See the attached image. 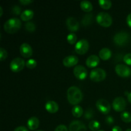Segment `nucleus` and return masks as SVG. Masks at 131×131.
I'll return each instance as SVG.
<instances>
[{
	"mask_svg": "<svg viewBox=\"0 0 131 131\" xmlns=\"http://www.w3.org/2000/svg\"><path fill=\"white\" fill-rule=\"evenodd\" d=\"M7 56L8 53L6 50L4 48H3V47H1L0 49V60L1 61H3L4 60H5L7 58Z\"/></svg>",
	"mask_w": 131,
	"mask_h": 131,
	"instance_id": "obj_32",
	"label": "nucleus"
},
{
	"mask_svg": "<svg viewBox=\"0 0 131 131\" xmlns=\"http://www.w3.org/2000/svg\"><path fill=\"white\" fill-rule=\"evenodd\" d=\"M125 131H131V129H127Z\"/></svg>",
	"mask_w": 131,
	"mask_h": 131,
	"instance_id": "obj_43",
	"label": "nucleus"
},
{
	"mask_svg": "<svg viewBox=\"0 0 131 131\" xmlns=\"http://www.w3.org/2000/svg\"><path fill=\"white\" fill-rule=\"evenodd\" d=\"M25 29H26L27 31L33 33V32H34L35 31L36 26L33 22L29 21L25 24Z\"/></svg>",
	"mask_w": 131,
	"mask_h": 131,
	"instance_id": "obj_28",
	"label": "nucleus"
},
{
	"mask_svg": "<svg viewBox=\"0 0 131 131\" xmlns=\"http://www.w3.org/2000/svg\"><path fill=\"white\" fill-rule=\"evenodd\" d=\"M88 127L92 131H98L101 128V124L97 120H92L88 124Z\"/></svg>",
	"mask_w": 131,
	"mask_h": 131,
	"instance_id": "obj_24",
	"label": "nucleus"
},
{
	"mask_svg": "<svg viewBox=\"0 0 131 131\" xmlns=\"http://www.w3.org/2000/svg\"><path fill=\"white\" fill-rule=\"evenodd\" d=\"M96 20L99 25L105 28L111 26L113 23V18L110 14L103 12L97 14L96 17Z\"/></svg>",
	"mask_w": 131,
	"mask_h": 131,
	"instance_id": "obj_3",
	"label": "nucleus"
},
{
	"mask_svg": "<svg viewBox=\"0 0 131 131\" xmlns=\"http://www.w3.org/2000/svg\"><path fill=\"white\" fill-rule=\"evenodd\" d=\"M127 24L131 28V13L129 14L127 17Z\"/></svg>",
	"mask_w": 131,
	"mask_h": 131,
	"instance_id": "obj_38",
	"label": "nucleus"
},
{
	"mask_svg": "<svg viewBox=\"0 0 131 131\" xmlns=\"http://www.w3.org/2000/svg\"><path fill=\"white\" fill-rule=\"evenodd\" d=\"M99 55L100 58L102 59V60H107L111 58V56H112V52L110 49L104 47V48L101 49Z\"/></svg>",
	"mask_w": 131,
	"mask_h": 131,
	"instance_id": "obj_18",
	"label": "nucleus"
},
{
	"mask_svg": "<svg viewBox=\"0 0 131 131\" xmlns=\"http://www.w3.org/2000/svg\"><path fill=\"white\" fill-rule=\"evenodd\" d=\"M33 15H34V12L33 10L30 9H27L22 12L20 15V19L23 21H29L33 17Z\"/></svg>",
	"mask_w": 131,
	"mask_h": 131,
	"instance_id": "obj_19",
	"label": "nucleus"
},
{
	"mask_svg": "<svg viewBox=\"0 0 131 131\" xmlns=\"http://www.w3.org/2000/svg\"><path fill=\"white\" fill-rule=\"evenodd\" d=\"M84 125V124L79 120H74L69 125V131H79Z\"/></svg>",
	"mask_w": 131,
	"mask_h": 131,
	"instance_id": "obj_20",
	"label": "nucleus"
},
{
	"mask_svg": "<svg viewBox=\"0 0 131 131\" xmlns=\"http://www.w3.org/2000/svg\"><path fill=\"white\" fill-rule=\"evenodd\" d=\"M122 120L125 123L131 122V114L128 111H123L120 115Z\"/></svg>",
	"mask_w": 131,
	"mask_h": 131,
	"instance_id": "obj_26",
	"label": "nucleus"
},
{
	"mask_svg": "<svg viewBox=\"0 0 131 131\" xmlns=\"http://www.w3.org/2000/svg\"><path fill=\"white\" fill-rule=\"evenodd\" d=\"M115 72L118 75L122 78H129L131 75V69L128 66L118 64L115 67Z\"/></svg>",
	"mask_w": 131,
	"mask_h": 131,
	"instance_id": "obj_10",
	"label": "nucleus"
},
{
	"mask_svg": "<svg viewBox=\"0 0 131 131\" xmlns=\"http://www.w3.org/2000/svg\"><path fill=\"white\" fill-rule=\"evenodd\" d=\"M93 116H94V111L92 109H87L85 111V112H84V116L86 120H90L91 118L93 117Z\"/></svg>",
	"mask_w": 131,
	"mask_h": 131,
	"instance_id": "obj_30",
	"label": "nucleus"
},
{
	"mask_svg": "<svg viewBox=\"0 0 131 131\" xmlns=\"http://www.w3.org/2000/svg\"><path fill=\"white\" fill-rule=\"evenodd\" d=\"M98 131H104V130H98Z\"/></svg>",
	"mask_w": 131,
	"mask_h": 131,
	"instance_id": "obj_44",
	"label": "nucleus"
},
{
	"mask_svg": "<svg viewBox=\"0 0 131 131\" xmlns=\"http://www.w3.org/2000/svg\"><path fill=\"white\" fill-rule=\"evenodd\" d=\"M12 12L14 14L17 15H21V8L20 6H17V5H14L12 8Z\"/></svg>",
	"mask_w": 131,
	"mask_h": 131,
	"instance_id": "obj_31",
	"label": "nucleus"
},
{
	"mask_svg": "<svg viewBox=\"0 0 131 131\" xmlns=\"http://www.w3.org/2000/svg\"><path fill=\"white\" fill-rule=\"evenodd\" d=\"M54 131H68V129L65 125H60L55 129Z\"/></svg>",
	"mask_w": 131,
	"mask_h": 131,
	"instance_id": "obj_35",
	"label": "nucleus"
},
{
	"mask_svg": "<svg viewBox=\"0 0 131 131\" xmlns=\"http://www.w3.org/2000/svg\"><path fill=\"white\" fill-rule=\"evenodd\" d=\"M100 58L97 55H91L86 61V65L89 68H95L99 64Z\"/></svg>",
	"mask_w": 131,
	"mask_h": 131,
	"instance_id": "obj_15",
	"label": "nucleus"
},
{
	"mask_svg": "<svg viewBox=\"0 0 131 131\" xmlns=\"http://www.w3.org/2000/svg\"><path fill=\"white\" fill-rule=\"evenodd\" d=\"M105 122H106V124H108V125H111V124H114L115 120H114V118L113 116H107V117L106 118V119H105Z\"/></svg>",
	"mask_w": 131,
	"mask_h": 131,
	"instance_id": "obj_34",
	"label": "nucleus"
},
{
	"mask_svg": "<svg viewBox=\"0 0 131 131\" xmlns=\"http://www.w3.org/2000/svg\"><path fill=\"white\" fill-rule=\"evenodd\" d=\"M39 124L40 122L38 118L36 117V116H32V117L29 118V120H28L27 125H28V127L30 130H34L38 127Z\"/></svg>",
	"mask_w": 131,
	"mask_h": 131,
	"instance_id": "obj_17",
	"label": "nucleus"
},
{
	"mask_svg": "<svg viewBox=\"0 0 131 131\" xmlns=\"http://www.w3.org/2000/svg\"><path fill=\"white\" fill-rule=\"evenodd\" d=\"M92 22H93V14H88L84 15L81 20L82 24L84 26H88L92 24Z\"/></svg>",
	"mask_w": 131,
	"mask_h": 131,
	"instance_id": "obj_22",
	"label": "nucleus"
},
{
	"mask_svg": "<svg viewBox=\"0 0 131 131\" xmlns=\"http://www.w3.org/2000/svg\"><path fill=\"white\" fill-rule=\"evenodd\" d=\"M96 107L100 112L102 113V114H104V115L108 114L111 109L110 102L106 100L102 99H99L96 102Z\"/></svg>",
	"mask_w": 131,
	"mask_h": 131,
	"instance_id": "obj_8",
	"label": "nucleus"
},
{
	"mask_svg": "<svg viewBox=\"0 0 131 131\" xmlns=\"http://www.w3.org/2000/svg\"><path fill=\"white\" fill-rule=\"evenodd\" d=\"M79 131H87V129H86V127L85 125H83V126L80 129H79Z\"/></svg>",
	"mask_w": 131,
	"mask_h": 131,
	"instance_id": "obj_40",
	"label": "nucleus"
},
{
	"mask_svg": "<svg viewBox=\"0 0 131 131\" xmlns=\"http://www.w3.org/2000/svg\"><path fill=\"white\" fill-rule=\"evenodd\" d=\"M113 40L115 44L119 46H124L126 45L130 40V36L129 33L125 31H120L116 33L113 37Z\"/></svg>",
	"mask_w": 131,
	"mask_h": 131,
	"instance_id": "obj_4",
	"label": "nucleus"
},
{
	"mask_svg": "<svg viewBox=\"0 0 131 131\" xmlns=\"http://www.w3.org/2000/svg\"><path fill=\"white\" fill-rule=\"evenodd\" d=\"M99 4L101 8L105 10L110 9L112 6V2L110 0H99Z\"/></svg>",
	"mask_w": 131,
	"mask_h": 131,
	"instance_id": "obj_25",
	"label": "nucleus"
},
{
	"mask_svg": "<svg viewBox=\"0 0 131 131\" xmlns=\"http://www.w3.org/2000/svg\"><path fill=\"white\" fill-rule=\"evenodd\" d=\"M26 63L23 59L20 58H15L10 64V70L13 72H19L24 68Z\"/></svg>",
	"mask_w": 131,
	"mask_h": 131,
	"instance_id": "obj_6",
	"label": "nucleus"
},
{
	"mask_svg": "<svg viewBox=\"0 0 131 131\" xmlns=\"http://www.w3.org/2000/svg\"><path fill=\"white\" fill-rule=\"evenodd\" d=\"M0 11H1V14H0V16H2L3 15V8L1 6H0Z\"/></svg>",
	"mask_w": 131,
	"mask_h": 131,
	"instance_id": "obj_42",
	"label": "nucleus"
},
{
	"mask_svg": "<svg viewBox=\"0 0 131 131\" xmlns=\"http://www.w3.org/2000/svg\"><path fill=\"white\" fill-rule=\"evenodd\" d=\"M45 107L46 110L48 111L50 113H56L58 112L59 110V106L55 101H49L46 102V105H45Z\"/></svg>",
	"mask_w": 131,
	"mask_h": 131,
	"instance_id": "obj_16",
	"label": "nucleus"
},
{
	"mask_svg": "<svg viewBox=\"0 0 131 131\" xmlns=\"http://www.w3.org/2000/svg\"><path fill=\"white\" fill-rule=\"evenodd\" d=\"M37 61L34 59H29V60L26 61V67L28 69H35V68L37 67Z\"/></svg>",
	"mask_w": 131,
	"mask_h": 131,
	"instance_id": "obj_29",
	"label": "nucleus"
},
{
	"mask_svg": "<svg viewBox=\"0 0 131 131\" xmlns=\"http://www.w3.org/2000/svg\"><path fill=\"white\" fill-rule=\"evenodd\" d=\"M21 21L19 19L16 17L10 18L8 19L4 24V30L8 33H16L21 27Z\"/></svg>",
	"mask_w": 131,
	"mask_h": 131,
	"instance_id": "obj_2",
	"label": "nucleus"
},
{
	"mask_svg": "<svg viewBox=\"0 0 131 131\" xmlns=\"http://www.w3.org/2000/svg\"><path fill=\"white\" fill-rule=\"evenodd\" d=\"M127 99L129 102L131 104V92H130V93H129L127 94Z\"/></svg>",
	"mask_w": 131,
	"mask_h": 131,
	"instance_id": "obj_41",
	"label": "nucleus"
},
{
	"mask_svg": "<svg viewBox=\"0 0 131 131\" xmlns=\"http://www.w3.org/2000/svg\"><path fill=\"white\" fill-rule=\"evenodd\" d=\"M80 6L82 10L86 12H90L93 10L92 4L89 1H86V0L82 1L80 3Z\"/></svg>",
	"mask_w": 131,
	"mask_h": 131,
	"instance_id": "obj_21",
	"label": "nucleus"
},
{
	"mask_svg": "<svg viewBox=\"0 0 131 131\" xmlns=\"http://www.w3.org/2000/svg\"><path fill=\"white\" fill-rule=\"evenodd\" d=\"M112 131H122V129L119 126H114L112 129Z\"/></svg>",
	"mask_w": 131,
	"mask_h": 131,
	"instance_id": "obj_39",
	"label": "nucleus"
},
{
	"mask_svg": "<svg viewBox=\"0 0 131 131\" xmlns=\"http://www.w3.org/2000/svg\"><path fill=\"white\" fill-rule=\"evenodd\" d=\"M72 114L74 116L77 118H79L83 115V110L80 106H74L72 109Z\"/></svg>",
	"mask_w": 131,
	"mask_h": 131,
	"instance_id": "obj_23",
	"label": "nucleus"
},
{
	"mask_svg": "<svg viewBox=\"0 0 131 131\" xmlns=\"http://www.w3.org/2000/svg\"><path fill=\"white\" fill-rule=\"evenodd\" d=\"M74 74L75 78L79 80H83L86 79L88 75L87 69L83 65H77L74 69Z\"/></svg>",
	"mask_w": 131,
	"mask_h": 131,
	"instance_id": "obj_11",
	"label": "nucleus"
},
{
	"mask_svg": "<svg viewBox=\"0 0 131 131\" xmlns=\"http://www.w3.org/2000/svg\"><path fill=\"white\" fill-rule=\"evenodd\" d=\"M126 101L122 97H116L113 102V108L117 112H123L126 107Z\"/></svg>",
	"mask_w": 131,
	"mask_h": 131,
	"instance_id": "obj_9",
	"label": "nucleus"
},
{
	"mask_svg": "<svg viewBox=\"0 0 131 131\" xmlns=\"http://www.w3.org/2000/svg\"><path fill=\"white\" fill-rule=\"evenodd\" d=\"M20 54L26 58H29L33 54V49L31 46L27 43H23L19 48Z\"/></svg>",
	"mask_w": 131,
	"mask_h": 131,
	"instance_id": "obj_13",
	"label": "nucleus"
},
{
	"mask_svg": "<svg viewBox=\"0 0 131 131\" xmlns=\"http://www.w3.org/2000/svg\"><path fill=\"white\" fill-rule=\"evenodd\" d=\"M124 61L127 65H131V53H128L124 56Z\"/></svg>",
	"mask_w": 131,
	"mask_h": 131,
	"instance_id": "obj_33",
	"label": "nucleus"
},
{
	"mask_svg": "<svg viewBox=\"0 0 131 131\" xmlns=\"http://www.w3.org/2000/svg\"><path fill=\"white\" fill-rule=\"evenodd\" d=\"M79 61V59L74 55L66 56L63 60V64L67 67H72L75 66Z\"/></svg>",
	"mask_w": 131,
	"mask_h": 131,
	"instance_id": "obj_14",
	"label": "nucleus"
},
{
	"mask_svg": "<svg viewBox=\"0 0 131 131\" xmlns=\"http://www.w3.org/2000/svg\"><path fill=\"white\" fill-rule=\"evenodd\" d=\"M36 131H43V130H36Z\"/></svg>",
	"mask_w": 131,
	"mask_h": 131,
	"instance_id": "obj_45",
	"label": "nucleus"
},
{
	"mask_svg": "<svg viewBox=\"0 0 131 131\" xmlns=\"http://www.w3.org/2000/svg\"><path fill=\"white\" fill-rule=\"evenodd\" d=\"M14 131H28V129L24 126H19L18 127L15 128Z\"/></svg>",
	"mask_w": 131,
	"mask_h": 131,
	"instance_id": "obj_37",
	"label": "nucleus"
},
{
	"mask_svg": "<svg viewBox=\"0 0 131 131\" xmlns=\"http://www.w3.org/2000/svg\"><path fill=\"white\" fill-rule=\"evenodd\" d=\"M33 2V0H20V1H19V3L23 5H28Z\"/></svg>",
	"mask_w": 131,
	"mask_h": 131,
	"instance_id": "obj_36",
	"label": "nucleus"
},
{
	"mask_svg": "<svg viewBox=\"0 0 131 131\" xmlns=\"http://www.w3.org/2000/svg\"><path fill=\"white\" fill-rule=\"evenodd\" d=\"M89 42L86 39H81L75 45V51L78 54H84L89 49Z\"/></svg>",
	"mask_w": 131,
	"mask_h": 131,
	"instance_id": "obj_7",
	"label": "nucleus"
},
{
	"mask_svg": "<svg viewBox=\"0 0 131 131\" xmlns=\"http://www.w3.org/2000/svg\"><path fill=\"white\" fill-rule=\"evenodd\" d=\"M106 77V72L104 69L101 68H96L91 71L90 78L94 82H101L104 80Z\"/></svg>",
	"mask_w": 131,
	"mask_h": 131,
	"instance_id": "obj_5",
	"label": "nucleus"
},
{
	"mask_svg": "<svg viewBox=\"0 0 131 131\" xmlns=\"http://www.w3.org/2000/svg\"><path fill=\"white\" fill-rule=\"evenodd\" d=\"M66 25L69 31L73 32L78 31L79 29V23L76 19L72 17L67 18L66 20Z\"/></svg>",
	"mask_w": 131,
	"mask_h": 131,
	"instance_id": "obj_12",
	"label": "nucleus"
},
{
	"mask_svg": "<svg viewBox=\"0 0 131 131\" xmlns=\"http://www.w3.org/2000/svg\"><path fill=\"white\" fill-rule=\"evenodd\" d=\"M77 39H78V37H77L76 35L74 33H70V34L68 35L67 37V40L69 42L70 44H74V43H76L77 42Z\"/></svg>",
	"mask_w": 131,
	"mask_h": 131,
	"instance_id": "obj_27",
	"label": "nucleus"
},
{
	"mask_svg": "<svg viewBox=\"0 0 131 131\" xmlns=\"http://www.w3.org/2000/svg\"><path fill=\"white\" fill-rule=\"evenodd\" d=\"M83 93L78 87L72 86L67 90V99L69 103L76 106L83 100Z\"/></svg>",
	"mask_w": 131,
	"mask_h": 131,
	"instance_id": "obj_1",
	"label": "nucleus"
}]
</instances>
